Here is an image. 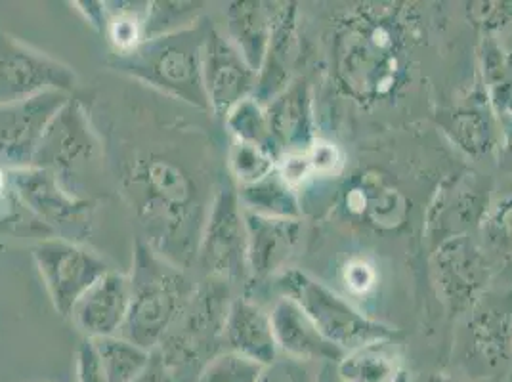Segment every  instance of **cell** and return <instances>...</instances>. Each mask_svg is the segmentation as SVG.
I'll use <instances>...</instances> for the list:
<instances>
[{"label": "cell", "mask_w": 512, "mask_h": 382, "mask_svg": "<svg viewBox=\"0 0 512 382\" xmlns=\"http://www.w3.org/2000/svg\"><path fill=\"white\" fill-rule=\"evenodd\" d=\"M211 279L241 283L249 277L247 232L237 190L226 184L207 209L195 256Z\"/></svg>", "instance_id": "cell-8"}, {"label": "cell", "mask_w": 512, "mask_h": 382, "mask_svg": "<svg viewBox=\"0 0 512 382\" xmlns=\"http://www.w3.org/2000/svg\"><path fill=\"white\" fill-rule=\"evenodd\" d=\"M320 371L314 361L278 358L270 365L262 367L258 382H318Z\"/></svg>", "instance_id": "cell-37"}, {"label": "cell", "mask_w": 512, "mask_h": 382, "mask_svg": "<svg viewBox=\"0 0 512 382\" xmlns=\"http://www.w3.org/2000/svg\"><path fill=\"white\" fill-rule=\"evenodd\" d=\"M266 115L279 155L306 151L318 140L312 86L302 77L266 104Z\"/></svg>", "instance_id": "cell-18"}, {"label": "cell", "mask_w": 512, "mask_h": 382, "mask_svg": "<svg viewBox=\"0 0 512 382\" xmlns=\"http://www.w3.org/2000/svg\"><path fill=\"white\" fill-rule=\"evenodd\" d=\"M467 18L470 25L480 29L482 33L491 35L503 31L512 23V2L488 0V2H469Z\"/></svg>", "instance_id": "cell-36"}, {"label": "cell", "mask_w": 512, "mask_h": 382, "mask_svg": "<svg viewBox=\"0 0 512 382\" xmlns=\"http://www.w3.org/2000/svg\"><path fill=\"white\" fill-rule=\"evenodd\" d=\"M98 356L104 365L107 381L134 382L150 367L153 352L115 335L94 340Z\"/></svg>", "instance_id": "cell-29"}, {"label": "cell", "mask_w": 512, "mask_h": 382, "mask_svg": "<svg viewBox=\"0 0 512 382\" xmlns=\"http://www.w3.org/2000/svg\"><path fill=\"white\" fill-rule=\"evenodd\" d=\"M201 77L209 111L222 119L235 104L255 94L258 81L256 71L214 25L209 27L203 43Z\"/></svg>", "instance_id": "cell-13"}, {"label": "cell", "mask_w": 512, "mask_h": 382, "mask_svg": "<svg viewBox=\"0 0 512 382\" xmlns=\"http://www.w3.org/2000/svg\"><path fill=\"white\" fill-rule=\"evenodd\" d=\"M448 132L453 142L472 157L488 155L495 149L491 117L478 107L455 109L449 117Z\"/></svg>", "instance_id": "cell-31"}, {"label": "cell", "mask_w": 512, "mask_h": 382, "mask_svg": "<svg viewBox=\"0 0 512 382\" xmlns=\"http://www.w3.org/2000/svg\"><path fill=\"white\" fill-rule=\"evenodd\" d=\"M344 283L352 295H367L377 285L375 266L362 256L350 258L344 266Z\"/></svg>", "instance_id": "cell-39"}, {"label": "cell", "mask_w": 512, "mask_h": 382, "mask_svg": "<svg viewBox=\"0 0 512 382\" xmlns=\"http://www.w3.org/2000/svg\"><path fill=\"white\" fill-rule=\"evenodd\" d=\"M243 218L249 276L255 279L278 276L299 245L302 222L293 218L260 216L249 211H243Z\"/></svg>", "instance_id": "cell-17"}, {"label": "cell", "mask_w": 512, "mask_h": 382, "mask_svg": "<svg viewBox=\"0 0 512 382\" xmlns=\"http://www.w3.org/2000/svg\"><path fill=\"white\" fill-rule=\"evenodd\" d=\"M201 12H203L201 2H171V0L148 2L146 41L192 27L203 18Z\"/></svg>", "instance_id": "cell-32"}, {"label": "cell", "mask_w": 512, "mask_h": 382, "mask_svg": "<svg viewBox=\"0 0 512 382\" xmlns=\"http://www.w3.org/2000/svg\"><path fill=\"white\" fill-rule=\"evenodd\" d=\"M128 279L130 308L121 337L155 352L184 312L195 287L180 266L159 255L142 239L136 241Z\"/></svg>", "instance_id": "cell-3"}, {"label": "cell", "mask_w": 512, "mask_h": 382, "mask_svg": "<svg viewBox=\"0 0 512 382\" xmlns=\"http://www.w3.org/2000/svg\"><path fill=\"white\" fill-rule=\"evenodd\" d=\"M505 151L512 165V119L507 121V132H505Z\"/></svg>", "instance_id": "cell-43"}, {"label": "cell", "mask_w": 512, "mask_h": 382, "mask_svg": "<svg viewBox=\"0 0 512 382\" xmlns=\"http://www.w3.org/2000/svg\"><path fill=\"white\" fill-rule=\"evenodd\" d=\"M281 297L291 298L314 321L321 335L344 352L375 340L394 339V327L363 316L348 300L337 295L316 277L285 268L276 276Z\"/></svg>", "instance_id": "cell-6"}, {"label": "cell", "mask_w": 512, "mask_h": 382, "mask_svg": "<svg viewBox=\"0 0 512 382\" xmlns=\"http://www.w3.org/2000/svg\"><path fill=\"white\" fill-rule=\"evenodd\" d=\"M127 188L138 214L148 228L151 247L180 266L197 256L205 214L201 211L199 184L176 159L146 153L132 161Z\"/></svg>", "instance_id": "cell-2"}, {"label": "cell", "mask_w": 512, "mask_h": 382, "mask_svg": "<svg viewBox=\"0 0 512 382\" xmlns=\"http://www.w3.org/2000/svg\"><path fill=\"white\" fill-rule=\"evenodd\" d=\"M100 155V140L90 125V117L73 96L46 128L33 165L52 170L64 182L65 174L75 172Z\"/></svg>", "instance_id": "cell-14"}, {"label": "cell", "mask_w": 512, "mask_h": 382, "mask_svg": "<svg viewBox=\"0 0 512 382\" xmlns=\"http://www.w3.org/2000/svg\"><path fill=\"white\" fill-rule=\"evenodd\" d=\"M306 157L310 163L312 176H318V178L339 176L346 165V155L341 146L323 138H318L310 148L306 149Z\"/></svg>", "instance_id": "cell-38"}, {"label": "cell", "mask_w": 512, "mask_h": 382, "mask_svg": "<svg viewBox=\"0 0 512 382\" xmlns=\"http://www.w3.org/2000/svg\"><path fill=\"white\" fill-rule=\"evenodd\" d=\"M228 167L239 186H251L278 170V157L266 149L234 140L228 151Z\"/></svg>", "instance_id": "cell-33"}, {"label": "cell", "mask_w": 512, "mask_h": 382, "mask_svg": "<svg viewBox=\"0 0 512 382\" xmlns=\"http://www.w3.org/2000/svg\"><path fill=\"white\" fill-rule=\"evenodd\" d=\"M344 207L377 232H394L406 222V197L377 170H365L346 186Z\"/></svg>", "instance_id": "cell-20"}, {"label": "cell", "mask_w": 512, "mask_h": 382, "mask_svg": "<svg viewBox=\"0 0 512 382\" xmlns=\"http://www.w3.org/2000/svg\"><path fill=\"white\" fill-rule=\"evenodd\" d=\"M469 329L476 363L488 373L503 369L512 354V295L480 298L472 306Z\"/></svg>", "instance_id": "cell-19"}, {"label": "cell", "mask_w": 512, "mask_h": 382, "mask_svg": "<svg viewBox=\"0 0 512 382\" xmlns=\"http://www.w3.org/2000/svg\"><path fill=\"white\" fill-rule=\"evenodd\" d=\"M128 308L130 279L127 274L109 270L75 304L69 318H73L85 339H106L121 335Z\"/></svg>", "instance_id": "cell-16"}, {"label": "cell", "mask_w": 512, "mask_h": 382, "mask_svg": "<svg viewBox=\"0 0 512 382\" xmlns=\"http://www.w3.org/2000/svg\"><path fill=\"white\" fill-rule=\"evenodd\" d=\"M415 20L407 4H360L331 23V65L342 92L358 106L394 100L409 81Z\"/></svg>", "instance_id": "cell-1"}, {"label": "cell", "mask_w": 512, "mask_h": 382, "mask_svg": "<svg viewBox=\"0 0 512 382\" xmlns=\"http://www.w3.org/2000/svg\"><path fill=\"white\" fill-rule=\"evenodd\" d=\"M478 56L491 111L507 123L512 119V52L484 37Z\"/></svg>", "instance_id": "cell-26"}, {"label": "cell", "mask_w": 512, "mask_h": 382, "mask_svg": "<svg viewBox=\"0 0 512 382\" xmlns=\"http://www.w3.org/2000/svg\"><path fill=\"white\" fill-rule=\"evenodd\" d=\"M69 98L71 94L54 90L0 106V165L8 169L31 167L46 128Z\"/></svg>", "instance_id": "cell-12"}, {"label": "cell", "mask_w": 512, "mask_h": 382, "mask_svg": "<svg viewBox=\"0 0 512 382\" xmlns=\"http://www.w3.org/2000/svg\"><path fill=\"white\" fill-rule=\"evenodd\" d=\"M146 18L148 2H106V20L100 33L117 58L146 43Z\"/></svg>", "instance_id": "cell-28"}, {"label": "cell", "mask_w": 512, "mask_h": 382, "mask_svg": "<svg viewBox=\"0 0 512 382\" xmlns=\"http://www.w3.org/2000/svg\"><path fill=\"white\" fill-rule=\"evenodd\" d=\"M482 220L484 235L491 247L499 253L512 255V195L499 201L491 211H486Z\"/></svg>", "instance_id": "cell-35"}, {"label": "cell", "mask_w": 512, "mask_h": 382, "mask_svg": "<svg viewBox=\"0 0 512 382\" xmlns=\"http://www.w3.org/2000/svg\"><path fill=\"white\" fill-rule=\"evenodd\" d=\"M237 197L243 211L260 214V216L300 220V214H302L297 191L285 184L278 170L256 184L239 186Z\"/></svg>", "instance_id": "cell-27"}, {"label": "cell", "mask_w": 512, "mask_h": 382, "mask_svg": "<svg viewBox=\"0 0 512 382\" xmlns=\"http://www.w3.org/2000/svg\"><path fill=\"white\" fill-rule=\"evenodd\" d=\"M75 86L73 67L0 29V106L54 90L71 94Z\"/></svg>", "instance_id": "cell-10"}, {"label": "cell", "mask_w": 512, "mask_h": 382, "mask_svg": "<svg viewBox=\"0 0 512 382\" xmlns=\"http://www.w3.org/2000/svg\"><path fill=\"white\" fill-rule=\"evenodd\" d=\"M484 197L476 184L459 178L442 186L428 211L427 232L440 235V243L455 235H465L472 222L486 214Z\"/></svg>", "instance_id": "cell-23"}, {"label": "cell", "mask_w": 512, "mask_h": 382, "mask_svg": "<svg viewBox=\"0 0 512 382\" xmlns=\"http://www.w3.org/2000/svg\"><path fill=\"white\" fill-rule=\"evenodd\" d=\"M270 321L279 352L302 361L339 363L346 354L339 346L325 339L306 316V312L291 298L281 297L270 310Z\"/></svg>", "instance_id": "cell-21"}, {"label": "cell", "mask_w": 512, "mask_h": 382, "mask_svg": "<svg viewBox=\"0 0 512 382\" xmlns=\"http://www.w3.org/2000/svg\"><path fill=\"white\" fill-rule=\"evenodd\" d=\"M421 382H457L453 381L448 375H442V373H436V375H428L427 379H423Z\"/></svg>", "instance_id": "cell-44"}, {"label": "cell", "mask_w": 512, "mask_h": 382, "mask_svg": "<svg viewBox=\"0 0 512 382\" xmlns=\"http://www.w3.org/2000/svg\"><path fill=\"white\" fill-rule=\"evenodd\" d=\"M341 382H400L404 360L394 339L358 346L335 363Z\"/></svg>", "instance_id": "cell-25"}, {"label": "cell", "mask_w": 512, "mask_h": 382, "mask_svg": "<svg viewBox=\"0 0 512 382\" xmlns=\"http://www.w3.org/2000/svg\"><path fill=\"white\" fill-rule=\"evenodd\" d=\"M430 276L449 314H463L484 297L490 264L469 235H455L438 243L430 258Z\"/></svg>", "instance_id": "cell-11"}, {"label": "cell", "mask_w": 512, "mask_h": 382, "mask_svg": "<svg viewBox=\"0 0 512 382\" xmlns=\"http://www.w3.org/2000/svg\"><path fill=\"white\" fill-rule=\"evenodd\" d=\"M270 12V43L266 58L258 71L255 96L260 104L274 100L293 81V69L299 60V23L295 2H268Z\"/></svg>", "instance_id": "cell-15"}, {"label": "cell", "mask_w": 512, "mask_h": 382, "mask_svg": "<svg viewBox=\"0 0 512 382\" xmlns=\"http://www.w3.org/2000/svg\"><path fill=\"white\" fill-rule=\"evenodd\" d=\"M209 27V20L201 18L188 29L148 39L113 65L174 100L209 111L201 77V52Z\"/></svg>", "instance_id": "cell-4"}, {"label": "cell", "mask_w": 512, "mask_h": 382, "mask_svg": "<svg viewBox=\"0 0 512 382\" xmlns=\"http://www.w3.org/2000/svg\"><path fill=\"white\" fill-rule=\"evenodd\" d=\"M228 283L211 279L193 291L184 312L155 350L172 382H197L205 365L213 360L214 344L222 339L228 302Z\"/></svg>", "instance_id": "cell-5"}, {"label": "cell", "mask_w": 512, "mask_h": 382, "mask_svg": "<svg viewBox=\"0 0 512 382\" xmlns=\"http://www.w3.org/2000/svg\"><path fill=\"white\" fill-rule=\"evenodd\" d=\"M318 382H341V379H339V375H337V369L333 371V367H325L320 373Z\"/></svg>", "instance_id": "cell-42"}, {"label": "cell", "mask_w": 512, "mask_h": 382, "mask_svg": "<svg viewBox=\"0 0 512 382\" xmlns=\"http://www.w3.org/2000/svg\"><path fill=\"white\" fill-rule=\"evenodd\" d=\"M224 123L237 142L266 149L279 159V149L270 130L266 106L260 104L255 96H249L235 104L224 117Z\"/></svg>", "instance_id": "cell-30"}, {"label": "cell", "mask_w": 512, "mask_h": 382, "mask_svg": "<svg viewBox=\"0 0 512 382\" xmlns=\"http://www.w3.org/2000/svg\"><path fill=\"white\" fill-rule=\"evenodd\" d=\"M222 340L228 352L266 367L279 358L270 312H264L251 298H235L230 304Z\"/></svg>", "instance_id": "cell-22"}, {"label": "cell", "mask_w": 512, "mask_h": 382, "mask_svg": "<svg viewBox=\"0 0 512 382\" xmlns=\"http://www.w3.org/2000/svg\"><path fill=\"white\" fill-rule=\"evenodd\" d=\"M14 195L50 234L77 241L86 234L94 201L65 188L60 176L43 167L8 169Z\"/></svg>", "instance_id": "cell-7"}, {"label": "cell", "mask_w": 512, "mask_h": 382, "mask_svg": "<svg viewBox=\"0 0 512 382\" xmlns=\"http://www.w3.org/2000/svg\"><path fill=\"white\" fill-rule=\"evenodd\" d=\"M224 22H226L224 35L258 75L262 62L266 58L270 33H272L268 2H260V0L230 2L224 10Z\"/></svg>", "instance_id": "cell-24"}, {"label": "cell", "mask_w": 512, "mask_h": 382, "mask_svg": "<svg viewBox=\"0 0 512 382\" xmlns=\"http://www.w3.org/2000/svg\"><path fill=\"white\" fill-rule=\"evenodd\" d=\"M77 382H109L92 339L81 340L77 348Z\"/></svg>", "instance_id": "cell-40"}, {"label": "cell", "mask_w": 512, "mask_h": 382, "mask_svg": "<svg viewBox=\"0 0 512 382\" xmlns=\"http://www.w3.org/2000/svg\"><path fill=\"white\" fill-rule=\"evenodd\" d=\"M134 382H172V379L169 377V373L165 371V367L161 365L159 358L155 356V352H153L150 367L146 369L144 375H140Z\"/></svg>", "instance_id": "cell-41"}, {"label": "cell", "mask_w": 512, "mask_h": 382, "mask_svg": "<svg viewBox=\"0 0 512 382\" xmlns=\"http://www.w3.org/2000/svg\"><path fill=\"white\" fill-rule=\"evenodd\" d=\"M262 365L255 361L241 358L234 352L216 354L205 365L197 382H258Z\"/></svg>", "instance_id": "cell-34"}, {"label": "cell", "mask_w": 512, "mask_h": 382, "mask_svg": "<svg viewBox=\"0 0 512 382\" xmlns=\"http://www.w3.org/2000/svg\"><path fill=\"white\" fill-rule=\"evenodd\" d=\"M54 310L69 318L86 291L113 270L106 260L85 245L58 235L43 237L31 249Z\"/></svg>", "instance_id": "cell-9"}]
</instances>
